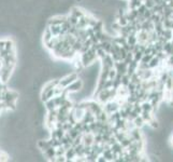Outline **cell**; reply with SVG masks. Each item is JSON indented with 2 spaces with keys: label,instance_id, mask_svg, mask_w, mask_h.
Segmentation results:
<instances>
[{
  "label": "cell",
  "instance_id": "1",
  "mask_svg": "<svg viewBox=\"0 0 173 162\" xmlns=\"http://www.w3.org/2000/svg\"><path fill=\"white\" fill-rule=\"evenodd\" d=\"M77 79H79V74H77V72H70V74L65 75L63 77H61L60 79H59V85L66 89L69 84H71V83L73 82V81H75Z\"/></svg>",
  "mask_w": 173,
  "mask_h": 162
},
{
  "label": "cell",
  "instance_id": "2",
  "mask_svg": "<svg viewBox=\"0 0 173 162\" xmlns=\"http://www.w3.org/2000/svg\"><path fill=\"white\" fill-rule=\"evenodd\" d=\"M84 88V81L82 79H77L75 81L69 84L66 88V91L68 93H77V92H80L82 91V89Z\"/></svg>",
  "mask_w": 173,
  "mask_h": 162
},
{
  "label": "cell",
  "instance_id": "3",
  "mask_svg": "<svg viewBox=\"0 0 173 162\" xmlns=\"http://www.w3.org/2000/svg\"><path fill=\"white\" fill-rule=\"evenodd\" d=\"M18 97V93L15 92V91L9 90V89L3 90V101L4 102H16Z\"/></svg>",
  "mask_w": 173,
  "mask_h": 162
},
{
  "label": "cell",
  "instance_id": "4",
  "mask_svg": "<svg viewBox=\"0 0 173 162\" xmlns=\"http://www.w3.org/2000/svg\"><path fill=\"white\" fill-rule=\"evenodd\" d=\"M133 122H135V125L137 126V128H139V129H142L143 126L145 125L146 124V122H145V120L142 118V116H138L137 118H135L133 119Z\"/></svg>",
  "mask_w": 173,
  "mask_h": 162
},
{
  "label": "cell",
  "instance_id": "5",
  "mask_svg": "<svg viewBox=\"0 0 173 162\" xmlns=\"http://www.w3.org/2000/svg\"><path fill=\"white\" fill-rule=\"evenodd\" d=\"M6 50L9 52L14 51V42L12 40H6Z\"/></svg>",
  "mask_w": 173,
  "mask_h": 162
},
{
  "label": "cell",
  "instance_id": "6",
  "mask_svg": "<svg viewBox=\"0 0 173 162\" xmlns=\"http://www.w3.org/2000/svg\"><path fill=\"white\" fill-rule=\"evenodd\" d=\"M10 156L4 150H0V161H8Z\"/></svg>",
  "mask_w": 173,
  "mask_h": 162
},
{
  "label": "cell",
  "instance_id": "7",
  "mask_svg": "<svg viewBox=\"0 0 173 162\" xmlns=\"http://www.w3.org/2000/svg\"><path fill=\"white\" fill-rule=\"evenodd\" d=\"M6 49V40H0V51Z\"/></svg>",
  "mask_w": 173,
  "mask_h": 162
},
{
  "label": "cell",
  "instance_id": "8",
  "mask_svg": "<svg viewBox=\"0 0 173 162\" xmlns=\"http://www.w3.org/2000/svg\"><path fill=\"white\" fill-rule=\"evenodd\" d=\"M171 144L173 145V135H172V137H171Z\"/></svg>",
  "mask_w": 173,
  "mask_h": 162
}]
</instances>
